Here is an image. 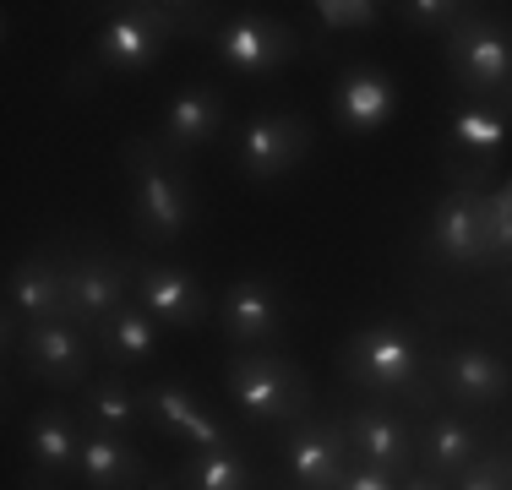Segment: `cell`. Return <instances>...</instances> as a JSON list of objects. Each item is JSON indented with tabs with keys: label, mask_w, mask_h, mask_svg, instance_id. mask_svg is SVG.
I'll return each mask as SVG.
<instances>
[{
	"label": "cell",
	"mask_w": 512,
	"mask_h": 490,
	"mask_svg": "<svg viewBox=\"0 0 512 490\" xmlns=\"http://www.w3.org/2000/svg\"><path fill=\"white\" fill-rule=\"evenodd\" d=\"M338 365H344V382L371 392L376 403L393 398L414 414L442 409V392L431 382V354L420 349V338L398 316H376V322L355 327L349 343L338 349Z\"/></svg>",
	"instance_id": "obj_1"
},
{
	"label": "cell",
	"mask_w": 512,
	"mask_h": 490,
	"mask_svg": "<svg viewBox=\"0 0 512 490\" xmlns=\"http://www.w3.org/2000/svg\"><path fill=\"white\" fill-rule=\"evenodd\" d=\"M126 175H131V229L148 245H175L197 218L186 164L158 137H137L126 147Z\"/></svg>",
	"instance_id": "obj_2"
},
{
	"label": "cell",
	"mask_w": 512,
	"mask_h": 490,
	"mask_svg": "<svg viewBox=\"0 0 512 490\" xmlns=\"http://www.w3.org/2000/svg\"><path fill=\"white\" fill-rule=\"evenodd\" d=\"M442 60L469 104L512 115V22L469 6V17L442 33Z\"/></svg>",
	"instance_id": "obj_3"
},
{
	"label": "cell",
	"mask_w": 512,
	"mask_h": 490,
	"mask_svg": "<svg viewBox=\"0 0 512 490\" xmlns=\"http://www.w3.org/2000/svg\"><path fill=\"white\" fill-rule=\"evenodd\" d=\"M224 387H229V403H235L246 420H256V425H295V420H306L311 403H316L311 376L300 371L295 360L273 354V349L229 354Z\"/></svg>",
	"instance_id": "obj_4"
},
{
	"label": "cell",
	"mask_w": 512,
	"mask_h": 490,
	"mask_svg": "<svg viewBox=\"0 0 512 490\" xmlns=\"http://www.w3.org/2000/svg\"><path fill=\"white\" fill-rule=\"evenodd\" d=\"M425 256L453 273L469 267H496V235H491V191H447L425 218Z\"/></svg>",
	"instance_id": "obj_5"
},
{
	"label": "cell",
	"mask_w": 512,
	"mask_h": 490,
	"mask_svg": "<svg viewBox=\"0 0 512 490\" xmlns=\"http://www.w3.org/2000/svg\"><path fill=\"white\" fill-rule=\"evenodd\" d=\"M169 39H180L169 6H120L115 17H104L99 39H93V66L120 71V77H142V71L158 66Z\"/></svg>",
	"instance_id": "obj_6"
},
{
	"label": "cell",
	"mask_w": 512,
	"mask_h": 490,
	"mask_svg": "<svg viewBox=\"0 0 512 490\" xmlns=\"http://www.w3.org/2000/svg\"><path fill=\"white\" fill-rule=\"evenodd\" d=\"M71 273V322L99 333L120 305L137 300V273H131V256H115L104 245H82L66 256Z\"/></svg>",
	"instance_id": "obj_7"
},
{
	"label": "cell",
	"mask_w": 512,
	"mask_h": 490,
	"mask_svg": "<svg viewBox=\"0 0 512 490\" xmlns=\"http://www.w3.org/2000/svg\"><path fill=\"white\" fill-rule=\"evenodd\" d=\"M311 153V120L306 115H289V109H262L251 115V126L240 131V175L251 186H278L284 175H295Z\"/></svg>",
	"instance_id": "obj_8"
},
{
	"label": "cell",
	"mask_w": 512,
	"mask_h": 490,
	"mask_svg": "<svg viewBox=\"0 0 512 490\" xmlns=\"http://www.w3.org/2000/svg\"><path fill=\"white\" fill-rule=\"evenodd\" d=\"M344 436H349V452L360 463H371V469L393 474V480L420 474V425H409V414L393 409V403H360V409H349Z\"/></svg>",
	"instance_id": "obj_9"
},
{
	"label": "cell",
	"mask_w": 512,
	"mask_h": 490,
	"mask_svg": "<svg viewBox=\"0 0 512 490\" xmlns=\"http://www.w3.org/2000/svg\"><path fill=\"white\" fill-rule=\"evenodd\" d=\"M431 382L447 403L463 409H496L512 392V371L485 343H436L431 349Z\"/></svg>",
	"instance_id": "obj_10"
},
{
	"label": "cell",
	"mask_w": 512,
	"mask_h": 490,
	"mask_svg": "<svg viewBox=\"0 0 512 490\" xmlns=\"http://www.w3.org/2000/svg\"><path fill=\"white\" fill-rule=\"evenodd\" d=\"M60 245H39L6 273V311H17L28 327L44 322H71V273Z\"/></svg>",
	"instance_id": "obj_11"
},
{
	"label": "cell",
	"mask_w": 512,
	"mask_h": 490,
	"mask_svg": "<svg viewBox=\"0 0 512 490\" xmlns=\"http://www.w3.org/2000/svg\"><path fill=\"white\" fill-rule=\"evenodd\" d=\"M218 60H224L235 77H273V71L295 66V55L306 44H300V33L289 28V22L278 17H262V11H246V17H229L224 28H218Z\"/></svg>",
	"instance_id": "obj_12"
},
{
	"label": "cell",
	"mask_w": 512,
	"mask_h": 490,
	"mask_svg": "<svg viewBox=\"0 0 512 490\" xmlns=\"http://www.w3.org/2000/svg\"><path fill=\"white\" fill-rule=\"evenodd\" d=\"M218 333L235 349H273L289 333V305L273 278H262V273L235 278L224 289V300H218Z\"/></svg>",
	"instance_id": "obj_13"
},
{
	"label": "cell",
	"mask_w": 512,
	"mask_h": 490,
	"mask_svg": "<svg viewBox=\"0 0 512 490\" xmlns=\"http://www.w3.org/2000/svg\"><path fill=\"white\" fill-rule=\"evenodd\" d=\"M82 425L77 409L66 403H44L33 409V420L22 425V452H28V490H44V485H66L82 463Z\"/></svg>",
	"instance_id": "obj_14"
},
{
	"label": "cell",
	"mask_w": 512,
	"mask_h": 490,
	"mask_svg": "<svg viewBox=\"0 0 512 490\" xmlns=\"http://www.w3.org/2000/svg\"><path fill=\"white\" fill-rule=\"evenodd\" d=\"M11 360L44 387H88L93 382V333L77 322H44L28 327Z\"/></svg>",
	"instance_id": "obj_15"
},
{
	"label": "cell",
	"mask_w": 512,
	"mask_h": 490,
	"mask_svg": "<svg viewBox=\"0 0 512 490\" xmlns=\"http://www.w3.org/2000/svg\"><path fill=\"white\" fill-rule=\"evenodd\" d=\"M349 463H355V452H349L344 420L306 414L284 431V469L300 490H338Z\"/></svg>",
	"instance_id": "obj_16"
},
{
	"label": "cell",
	"mask_w": 512,
	"mask_h": 490,
	"mask_svg": "<svg viewBox=\"0 0 512 490\" xmlns=\"http://www.w3.org/2000/svg\"><path fill=\"white\" fill-rule=\"evenodd\" d=\"M142 409H148V425H158V431L175 436V441H186V447H240L235 431L207 403H197V392L180 387V382H148L142 387Z\"/></svg>",
	"instance_id": "obj_17"
},
{
	"label": "cell",
	"mask_w": 512,
	"mask_h": 490,
	"mask_svg": "<svg viewBox=\"0 0 512 490\" xmlns=\"http://www.w3.org/2000/svg\"><path fill=\"white\" fill-rule=\"evenodd\" d=\"M333 115L349 137H371V131H382L398 115V82L382 66H371V60H355L333 82Z\"/></svg>",
	"instance_id": "obj_18"
},
{
	"label": "cell",
	"mask_w": 512,
	"mask_h": 490,
	"mask_svg": "<svg viewBox=\"0 0 512 490\" xmlns=\"http://www.w3.org/2000/svg\"><path fill=\"white\" fill-rule=\"evenodd\" d=\"M131 273H137V305L153 322H164V327H202L207 322V289L186 267L131 256Z\"/></svg>",
	"instance_id": "obj_19"
},
{
	"label": "cell",
	"mask_w": 512,
	"mask_h": 490,
	"mask_svg": "<svg viewBox=\"0 0 512 490\" xmlns=\"http://www.w3.org/2000/svg\"><path fill=\"white\" fill-rule=\"evenodd\" d=\"M485 447H491V431H485L480 420L436 409V414H425V425H420V474L453 485Z\"/></svg>",
	"instance_id": "obj_20"
},
{
	"label": "cell",
	"mask_w": 512,
	"mask_h": 490,
	"mask_svg": "<svg viewBox=\"0 0 512 490\" xmlns=\"http://www.w3.org/2000/svg\"><path fill=\"white\" fill-rule=\"evenodd\" d=\"M218 131H224V93L213 82H186V88L169 98L164 120H158V142L175 158H191L202 147H213Z\"/></svg>",
	"instance_id": "obj_21"
},
{
	"label": "cell",
	"mask_w": 512,
	"mask_h": 490,
	"mask_svg": "<svg viewBox=\"0 0 512 490\" xmlns=\"http://www.w3.org/2000/svg\"><path fill=\"white\" fill-rule=\"evenodd\" d=\"M77 480H82V490H142L148 485V463H142V452L126 436H109V431H93L88 425Z\"/></svg>",
	"instance_id": "obj_22"
},
{
	"label": "cell",
	"mask_w": 512,
	"mask_h": 490,
	"mask_svg": "<svg viewBox=\"0 0 512 490\" xmlns=\"http://www.w3.org/2000/svg\"><path fill=\"white\" fill-rule=\"evenodd\" d=\"M82 425H93V431H109V436H137L142 425H148V409H142V387H131L120 371L109 376H93L88 387H82V403H77Z\"/></svg>",
	"instance_id": "obj_23"
},
{
	"label": "cell",
	"mask_w": 512,
	"mask_h": 490,
	"mask_svg": "<svg viewBox=\"0 0 512 490\" xmlns=\"http://www.w3.org/2000/svg\"><path fill=\"white\" fill-rule=\"evenodd\" d=\"M180 490H262V469L240 447H191L175 469Z\"/></svg>",
	"instance_id": "obj_24"
},
{
	"label": "cell",
	"mask_w": 512,
	"mask_h": 490,
	"mask_svg": "<svg viewBox=\"0 0 512 490\" xmlns=\"http://www.w3.org/2000/svg\"><path fill=\"white\" fill-rule=\"evenodd\" d=\"M93 349L109 360V371H142V365L158 354V322L131 300V305H120V311L109 316L99 333H93Z\"/></svg>",
	"instance_id": "obj_25"
},
{
	"label": "cell",
	"mask_w": 512,
	"mask_h": 490,
	"mask_svg": "<svg viewBox=\"0 0 512 490\" xmlns=\"http://www.w3.org/2000/svg\"><path fill=\"white\" fill-rule=\"evenodd\" d=\"M507 142V115H496V109H480V104H463L453 115V126H447V147L453 153H485L496 158V147Z\"/></svg>",
	"instance_id": "obj_26"
},
{
	"label": "cell",
	"mask_w": 512,
	"mask_h": 490,
	"mask_svg": "<svg viewBox=\"0 0 512 490\" xmlns=\"http://www.w3.org/2000/svg\"><path fill=\"white\" fill-rule=\"evenodd\" d=\"M311 17L322 22L327 33H360V28H376V22H382V6H376V0H316Z\"/></svg>",
	"instance_id": "obj_27"
},
{
	"label": "cell",
	"mask_w": 512,
	"mask_h": 490,
	"mask_svg": "<svg viewBox=\"0 0 512 490\" xmlns=\"http://www.w3.org/2000/svg\"><path fill=\"white\" fill-rule=\"evenodd\" d=\"M453 490H512V452L507 447H485L480 458L453 480Z\"/></svg>",
	"instance_id": "obj_28"
},
{
	"label": "cell",
	"mask_w": 512,
	"mask_h": 490,
	"mask_svg": "<svg viewBox=\"0 0 512 490\" xmlns=\"http://www.w3.org/2000/svg\"><path fill=\"white\" fill-rule=\"evenodd\" d=\"M442 175H447V186H453V191H485L496 180V158H485V153H453V147H447Z\"/></svg>",
	"instance_id": "obj_29"
},
{
	"label": "cell",
	"mask_w": 512,
	"mask_h": 490,
	"mask_svg": "<svg viewBox=\"0 0 512 490\" xmlns=\"http://www.w3.org/2000/svg\"><path fill=\"white\" fill-rule=\"evenodd\" d=\"M398 17H404L409 28L447 33V28H458V22L469 17V6H458V0H409V6H398Z\"/></svg>",
	"instance_id": "obj_30"
},
{
	"label": "cell",
	"mask_w": 512,
	"mask_h": 490,
	"mask_svg": "<svg viewBox=\"0 0 512 490\" xmlns=\"http://www.w3.org/2000/svg\"><path fill=\"white\" fill-rule=\"evenodd\" d=\"M491 235H496V267L512 262V186L491 191Z\"/></svg>",
	"instance_id": "obj_31"
},
{
	"label": "cell",
	"mask_w": 512,
	"mask_h": 490,
	"mask_svg": "<svg viewBox=\"0 0 512 490\" xmlns=\"http://www.w3.org/2000/svg\"><path fill=\"white\" fill-rule=\"evenodd\" d=\"M338 490H404V480H393V474H382V469H371V463H349L344 469V480H338Z\"/></svg>",
	"instance_id": "obj_32"
},
{
	"label": "cell",
	"mask_w": 512,
	"mask_h": 490,
	"mask_svg": "<svg viewBox=\"0 0 512 490\" xmlns=\"http://www.w3.org/2000/svg\"><path fill=\"white\" fill-rule=\"evenodd\" d=\"M404 490H453V485H447V480H431V474H409Z\"/></svg>",
	"instance_id": "obj_33"
},
{
	"label": "cell",
	"mask_w": 512,
	"mask_h": 490,
	"mask_svg": "<svg viewBox=\"0 0 512 490\" xmlns=\"http://www.w3.org/2000/svg\"><path fill=\"white\" fill-rule=\"evenodd\" d=\"M142 490H180V485H175V474H169V480H164V474H153V480L142 485Z\"/></svg>",
	"instance_id": "obj_34"
},
{
	"label": "cell",
	"mask_w": 512,
	"mask_h": 490,
	"mask_svg": "<svg viewBox=\"0 0 512 490\" xmlns=\"http://www.w3.org/2000/svg\"><path fill=\"white\" fill-rule=\"evenodd\" d=\"M44 490H66V485H44Z\"/></svg>",
	"instance_id": "obj_35"
}]
</instances>
